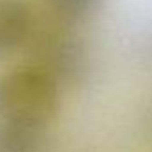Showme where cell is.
Here are the masks:
<instances>
[{
	"label": "cell",
	"instance_id": "1",
	"mask_svg": "<svg viewBox=\"0 0 152 152\" xmlns=\"http://www.w3.org/2000/svg\"><path fill=\"white\" fill-rule=\"evenodd\" d=\"M58 83L39 66L9 71L0 81V112L5 120L42 127L57 113Z\"/></svg>",
	"mask_w": 152,
	"mask_h": 152
},
{
	"label": "cell",
	"instance_id": "2",
	"mask_svg": "<svg viewBox=\"0 0 152 152\" xmlns=\"http://www.w3.org/2000/svg\"><path fill=\"white\" fill-rule=\"evenodd\" d=\"M37 53V66L53 76L57 83L80 85L90 75L88 46L69 23L58 20V23L42 28L39 32Z\"/></svg>",
	"mask_w": 152,
	"mask_h": 152
},
{
	"label": "cell",
	"instance_id": "3",
	"mask_svg": "<svg viewBox=\"0 0 152 152\" xmlns=\"http://www.w3.org/2000/svg\"><path fill=\"white\" fill-rule=\"evenodd\" d=\"M32 32V14L20 2H0V51L21 44Z\"/></svg>",
	"mask_w": 152,
	"mask_h": 152
},
{
	"label": "cell",
	"instance_id": "4",
	"mask_svg": "<svg viewBox=\"0 0 152 152\" xmlns=\"http://www.w3.org/2000/svg\"><path fill=\"white\" fill-rule=\"evenodd\" d=\"M42 145V127L12 120H5L0 127V152H41Z\"/></svg>",
	"mask_w": 152,
	"mask_h": 152
},
{
	"label": "cell",
	"instance_id": "5",
	"mask_svg": "<svg viewBox=\"0 0 152 152\" xmlns=\"http://www.w3.org/2000/svg\"><path fill=\"white\" fill-rule=\"evenodd\" d=\"M101 4L103 0H50L57 18L69 25L92 18L99 11Z\"/></svg>",
	"mask_w": 152,
	"mask_h": 152
}]
</instances>
